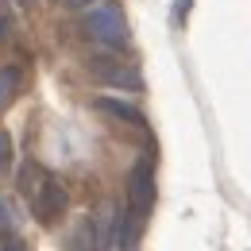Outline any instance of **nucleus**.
<instances>
[{
  "mask_svg": "<svg viewBox=\"0 0 251 251\" xmlns=\"http://www.w3.org/2000/svg\"><path fill=\"white\" fill-rule=\"evenodd\" d=\"M81 27L108 54H124L127 50V20H124V8L120 4H97L93 12H85Z\"/></svg>",
  "mask_w": 251,
  "mask_h": 251,
  "instance_id": "obj_1",
  "label": "nucleus"
},
{
  "mask_svg": "<svg viewBox=\"0 0 251 251\" xmlns=\"http://www.w3.org/2000/svg\"><path fill=\"white\" fill-rule=\"evenodd\" d=\"M158 189H155V162L151 158H139L135 162V170H131V178H127V201H131V213H151V205H155Z\"/></svg>",
  "mask_w": 251,
  "mask_h": 251,
  "instance_id": "obj_2",
  "label": "nucleus"
},
{
  "mask_svg": "<svg viewBox=\"0 0 251 251\" xmlns=\"http://www.w3.org/2000/svg\"><path fill=\"white\" fill-rule=\"evenodd\" d=\"M31 201H35V220H43V224H54V220H62V217H66V209H70V189H66L58 178H47Z\"/></svg>",
  "mask_w": 251,
  "mask_h": 251,
  "instance_id": "obj_3",
  "label": "nucleus"
},
{
  "mask_svg": "<svg viewBox=\"0 0 251 251\" xmlns=\"http://www.w3.org/2000/svg\"><path fill=\"white\" fill-rule=\"evenodd\" d=\"M89 74H93L97 81H104V85H116V89H143V77H139L135 70L120 66L112 54L93 58V62H89Z\"/></svg>",
  "mask_w": 251,
  "mask_h": 251,
  "instance_id": "obj_4",
  "label": "nucleus"
},
{
  "mask_svg": "<svg viewBox=\"0 0 251 251\" xmlns=\"http://www.w3.org/2000/svg\"><path fill=\"white\" fill-rule=\"evenodd\" d=\"M97 112H104V116H112V120H120V124H127V127L147 131V124H143V112H139L135 104L120 100V97H97Z\"/></svg>",
  "mask_w": 251,
  "mask_h": 251,
  "instance_id": "obj_5",
  "label": "nucleus"
},
{
  "mask_svg": "<svg viewBox=\"0 0 251 251\" xmlns=\"http://www.w3.org/2000/svg\"><path fill=\"white\" fill-rule=\"evenodd\" d=\"M43 182H47V174H43V166H39V162H24V166H20V174H16V189H20L24 197H35Z\"/></svg>",
  "mask_w": 251,
  "mask_h": 251,
  "instance_id": "obj_6",
  "label": "nucleus"
},
{
  "mask_svg": "<svg viewBox=\"0 0 251 251\" xmlns=\"http://www.w3.org/2000/svg\"><path fill=\"white\" fill-rule=\"evenodd\" d=\"M20 81H24V74H20V66H0V108L12 100V93L20 89Z\"/></svg>",
  "mask_w": 251,
  "mask_h": 251,
  "instance_id": "obj_7",
  "label": "nucleus"
},
{
  "mask_svg": "<svg viewBox=\"0 0 251 251\" xmlns=\"http://www.w3.org/2000/svg\"><path fill=\"white\" fill-rule=\"evenodd\" d=\"M66 251H97V236H93V224H81L77 232H74V240H70V248Z\"/></svg>",
  "mask_w": 251,
  "mask_h": 251,
  "instance_id": "obj_8",
  "label": "nucleus"
},
{
  "mask_svg": "<svg viewBox=\"0 0 251 251\" xmlns=\"http://www.w3.org/2000/svg\"><path fill=\"white\" fill-rule=\"evenodd\" d=\"M16 228H20V213L12 209V201L0 197V236H12Z\"/></svg>",
  "mask_w": 251,
  "mask_h": 251,
  "instance_id": "obj_9",
  "label": "nucleus"
},
{
  "mask_svg": "<svg viewBox=\"0 0 251 251\" xmlns=\"http://www.w3.org/2000/svg\"><path fill=\"white\" fill-rule=\"evenodd\" d=\"M12 162H16V143H12L8 131H0V174H8Z\"/></svg>",
  "mask_w": 251,
  "mask_h": 251,
  "instance_id": "obj_10",
  "label": "nucleus"
},
{
  "mask_svg": "<svg viewBox=\"0 0 251 251\" xmlns=\"http://www.w3.org/2000/svg\"><path fill=\"white\" fill-rule=\"evenodd\" d=\"M0 251H27V244H24V240H16V232H12V240H8V236L0 240Z\"/></svg>",
  "mask_w": 251,
  "mask_h": 251,
  "instance_id": "obj_11",
  "label": "nucleus"
},
{
  "mask_svg": "<svg viewBox=\"0 0 251 251\" xmlns=\"http://www.w3.org/2000/svg\"><path fill=\"white\" fill-rule=\"evenodd\" d=\"M70 12H81V8H89V4H97V0H62Z\"/></svg>",
  "mask_w": 251,
  "mask_h": 251,
  "instance_id": "obj_12",
  "label": "nucleus"
},
{
  "mask_svg": "<svg viewBox=\"0 0 251 251\" xmlns=\"http://www.w3.org/2000/svg\"><path fill=\"white\" fill-rule=\"evenodd\" d=\"M8 31H12V16H0V43L8 39Z\"/></svg>",
  "mask_w": 251,
  "mask_h": 251,
  "instance_id": "obj_13",
  "label": "nucleus"
},
{
  "mask_svg": "<svg viewBox=\"0 0 251 251\" xmlns=\"http://www.w3.org/2000/svg\"><path fill=\"white\" fill-rule=\"evenodd\" d=\"M189 4H193V0H178V24H186V16H189Z\"/></svg>",
  "mask_w": 251,
  "mask_h": 251,
  "instance_id": "obj_14",
  "label": "nucleus"
},
{
  "mask_svg": "<svg viewBox=\"0 0 251 251\" xmlns=\"http://www.w3.org/2000/svg\"><path fill=\"white\" fill-rule=\"evenodd\" d=\"M20 4H24V8H27V4H35V0H20Z\"/></svg>",
  "mask_w": 251,
  "mask_h": 251,
  "instance_id": "obj_15",
  "label": "nucleus"
}]
</instances>
